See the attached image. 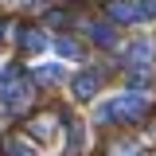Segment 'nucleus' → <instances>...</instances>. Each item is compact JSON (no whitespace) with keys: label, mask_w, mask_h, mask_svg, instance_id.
<instances>
[{"label":"nucleus","mask_w":156,"mask_h":156,"mask_svg":"<svg viewBox=\"0 0 156 156\" xmlns=\"http://www.w3.org/2000/svg\"><path fill=\"white\" fill-rule=\"evenodd\" d=\"M152 109V98L140 94V90H121L113 98H101L94 105V121L98 125H133V121H144Z\"/></svg>","instance_id":"f257e3e1"},{"label":"nucleus","mask_w":156,"mask_h":156,"mask_svg":"<svg viewBox=\"0 0 156 156\" xmlns=\"http://www.w3.org/2000/svg\"><path fill=\"white\" fill-rule=\"evenodd\" d=\"M31 105V86L23 78H8L0 86V121H12L16 113H23Z\"/></svg>","instance_id":"f03ea898"},{"label":"nucleus","mask_w":156,"mask_h":156,"mask_svg":"<svg viewBox=\"0 0 156 156\" xmlns=\"http://www.w3.org/2000/svg\"><path fill=\"white\" fill-rule=\"evenodd\" d=\"M152 58H156V43L148 35H136L133 43L121 47V62H125V70H133V74L152 70Z\"/></svg>","instance_id":"7ed1b4c3"},{"label":"nucleus","mask_w":156,"mask_h":156,"mask_svg":"<svg viewBox=\"0 0 156 156\" xmlns=\"http://www.w3.org/2000/svg\"><path fill=\"white\" fill-rule=\"evenodd\" d=\"M109 20L113 23H144V20H156V0H113L109 4Z\"/></svg>","instance_id":"20e7f679"},{"label":"nucleus","mask_w":156,"mask_h":156,"mask_svg":"<svg viewBox=\"0 0 156 156\" xmlns=\"http://www.w3.org/2000/svg\"><path fill=\"white\" fill-rule=\"evenodd\" d=\"M98 90H101V70H78L74 78H70V94L78 98V101H94Z\"/></svg>","instance_id":"39448f33"},{"label":"nucleus","mask_w":156,"mask_h":156,"mask_svg":"<svg viewBox=\"0 0 156 156\" xmlns=\"http://www.w3.org/2000/svg\"><path fill=\"white\" fill-rule=\"evenodd\" d=\"M31 78L43 82V86H58V82H70V70H66V62L47 58V62H35V66H31Z\"/></svg>","instance_id":"423d86ee"},{"label":"nucleus","mask_w":156,"mask_h":156,"mask_svg":"<svg viewBox=\"0 0 156 156\" xmlns=\"http://www.w3.org/2000/svg\"><path fill=\"white\" fill-rule=\"evenodd\" d=\"M86 31H90V39H94L98 47H105V51H113L117 43H121L117 27H113V23H101V20H90V23H86Z\"/></svg>","instance_id":"0eeeda50"},{"label":"nucleus","mask_w":156,"mask_h":156,"mask_svg":"<svg viewBox=\"0 0 156 156\" xmlns=\"http://www.w3.org/2000/svg\"><path fill=\"white\" fill-rule=\"evenodd\" d=\"M55 136H58L55 117H39V121H31V140H43V144H51Z\"/></svg>","instance_id":"6e6552de"},{"label":"nucleus","mask_w":156,"mask_h":156,"mask_svg":"<svg viewBox=\"0 0 156 156\" xmlns=\"http://www.w3.org/2000/svg\"><path fill=\"white\" fill-rule=\"evenodd\" d=\"M51 47H55V55H58V58H82L78 43H74V39H66V35H55V39H51Z\"/></svg>","instance_id":"1a4fd4ad"},{"label":"nucleus","mask_w":156,"mask_h":156,"mask_svg":"<svg viewBox=\"0 0 156 156\" xmlns=\"http://www.w3.org/2000/svg\"><path fill=\"white\" fill-rule=\"evenodd\" d=\"M43 47H51V39L43 35V31H35V27H31V31H23V51H31V55H39Z\"/></svg>","instance_id":"9d476101"},{"label":"nucleus","mask_w":156,"mask_h":156,"mask_svg":"<svg viewBox=\"0 0 156 156\" xmlns=\"http://www.w3.org/2000/svg\"><path fill=\"white\" fill-rule=\"evenodd\" d=\"M86 140H90V136H86V129H82V125H70V148H66V156L82 152V148H86Z\"/></svg>","instance_id":"9b49d317"},{"label":"nucleus","mask_w":156,"mask_h":156,"mask_svg":"<svg viewBox=\"0 0 156 156\" xmlns=\"http://www.w3.org/2000/svg\"><path fill=\"white\" fill-rule=\"evenodd\" d=\"M113 156H140V144L136 140H121V144H113Z\"/></svg>","instance_id":"f8f14e48"},{"label":"nucleus","mask_w":156,"mask_h":156,"mask_svg":"<svg viewBox=\"0 0 156 156\" xmlns=\"http://www.w3.org/2000/svg\"><path fill=\"white\" fill-rule=\"evenodd\" d=\"M8 156H35V148L23 140H8Z\"/></svg>","instance_id":"ddd939ff"},{"label":"nucleus","mask_w":156,"mask_h":156,"mask_svg":"<svg viewBox=\"0 0 156 156\" xmlns=\"http://www.w3.org/2000/svg\"><path fill=\"white\" fill-rule=\"evenodd\" d=\"M8 31H12V27H8V23L0 20V47H4V39H8Z\"/></svg>","instance_id":"4468645a"},{"label":"nucleus","mask_w":156,"mask_h":156,"mask_svg":"<svg viewBox=\"0 0 156 156\" xmlns=\"http://www.w3.org/2000/svg\"><path fill=\"white\" fill-rule=\"evenodd\" d=\"M8 78H12V74H8V66H4V62H0V86H4V82H8Z\"/></svg>","instance_id":"2eb2a0df"},{"label":"nucleus","mask_w":156,"mask_h":156,"mask_svg":"<svg viewBox=\"0 0 156 156\" xmlns=\"http://www.w3.org/2000/svg\"><path fill=\"white\" fill-rule=\"evenodd\" d=\"M23 8H43V0H23Z\"/></svg>","instance_id":"dca6fc26"}]
</instances>
